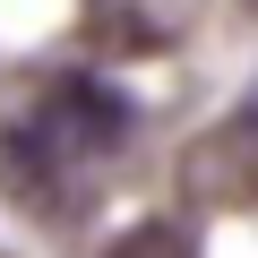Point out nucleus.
Listing matches in <instances>:
<instances>
[{
    "mask_svg": "<svg viewBox=\"0 0 258 258\" xmlns=\"http://www.w3.org/2000/svg\"><path fill=\"white\" fill-rule=\"evenodd\" d=\"M103 258H198V241H189L181 224H164V215H155V224H129Z\"/></svg>",
    "mask_w": 258,
    "mask_h": 258,
    "instance_id": "nucleus-2",
    "label": "nucleus"
},
{
    "mask_svg": "<svg viewBox=\"0 0 258 258\" xmlns=\"http://www.w3.org/2000/svg\"><path fill=\"white\" fill-rule=\"evenodd\" d=\"M181 198L215 215H258V112H232L181 147Z\"/></svg>",
    "mask_w": 258,
    "mask_h": 258,
    "instance_id": "nucleus-1",
    "label": "nucleus"
}]
</instances>
